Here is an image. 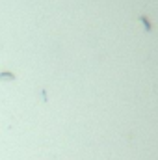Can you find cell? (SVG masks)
<instances>
[{"instance_id": "6da1fadb", "label": "cell", "mask_w": 158, "mask_h": 160, "mask_svg": "<svg viewBox=\"0 0 158 160\" xmlns=\"http://www.w3.org/2000/svg\"><path fill=\"white\" fill-rule=\"evenodd\" d=\"M140 20L143 22V28H145V32H151V28H152V26H151V22L147 20V17H143V15H141V17H140Z\"/></svg>"}, {"instance_id": "7a4b0ae2", "label": "cell", "mask_w": 158, "mask_h": 160, "mask_svg": "<svg viewBox=\"0 0 158 160\" xmlns=\"http://www.w3.org/2000/svg\"><path fill=\"white\" fill-rule=\"evenodd\" d=\"M13 78H15V75H13V73H8V71L0 73V80H13Z\"/></svg>"}]
</instances>
